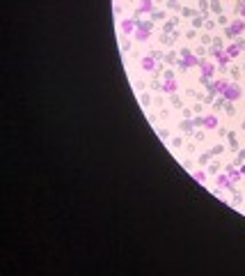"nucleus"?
<instances>
[{
	"instance_id": "obj_3",
	"label": "nucleus",
	"mask_w": 245,
	"mask_h": 276,
	"mask_svg": "<svg viewBox=\"0 0 245 276\" xmlns=\"http://www.w3.org/2000/svg\"><path fill=\"white\" fill-rule=\"evenodd\" d=\"M236 53H238V46H232V48H229V53H227V55H229V58H234Z\"/></svg>"
},
{
	"instance_id": "obj_2",
	"label": "nucleus",
	"mask_w": 245,
	"mask_h": 276,
	"mask_svg": "<svg viewBox=\"0 0 245 276\" xmlns=\"http://www.w3.org/2000/svg\"><path fill=\"white\" fill-rule=\"evenodd\" d=\"M243 30V21H236L234 23V32H241Z\"/></svg>"
},
{
	"instance_id": "obj_4",
	"label": "nucleus",
	"mask_w": 245,
	"mask_h": 276,
	"mask_svg": "<svg viewBox=\"0 0 245 276\" xmlns=\"http://www.w3.org/2000/svg\"><path fill=\"white\" fill-rule=\"evenodd\" d=\"M204 122H206V124H209V127H215V118H206Z\"/></svg>"
},
{
	"instance_id": "obj_1",
	"label": "nucleus",
	"mask_w": 245,
	"mask_h": 276,
	"mask_svg": "<svg viewBox=\"0 0 245 276\" xmlns=\"http://www.w3.org/2000/svg\"><path fill=\"white\" fill-rule=\"evenodd\" d=\"M238 88H236V85H229V88H227V99H236V97H238Z\"/></svg>"
}]
</instances>
